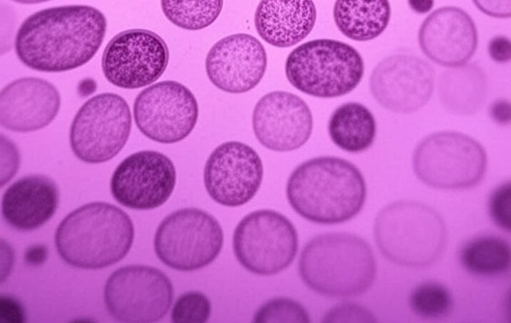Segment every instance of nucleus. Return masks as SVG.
I'll return each instance as SVG.
<instances>
[{
	"instance_id": "1",
	"label": "nucleus",
	"mask_w": 511,
	"mask_h": 323,
	"mask_svg": "<svg viewBox=\"0 0 511 323\" xmlns=\"http://www.w3.org/2000/svg\"><path fill=\"white\" fill-rule=\"evenodd\" d=\"M107 19L89 5H64L44 9L28 16L16 34L14 48L26 67L60 72L88 62L99 49Z\"/></svg>"
},
{
	"instance_id": "2",
	"label": "nucleus",
	"mask_w": 511,
	"mask_h": 323,
	"mask_svg": "<svg viewBox=\"0 0 511 323\" xmlns=\"http://www.w3.org/2000/svg\"><path fill=\"white\" fill-rule=\"evenodd\" d=\"M286 197L301 217L320 224L350 220L362 209L366 184L352 163L335 156H320L298 165L289 175Z\"/></svg>"
},
{
	"instance_id": "3",
	"label": "nucleus",
	"mask_w": 511,
	"mask_h": 323,
	"mask_svg": "<svg viewBox=\"0 0 511 323\" xmlns=\"http://www.w3.org/2000/svg\"><path fill=\"white\" fill-rule=\"evenodd\" d=\"M134 238V227L122 209L104 202L84 204L59 224L55 244L61 258L82 269H100L123 259Z\"/></svg>"
},
{
	"instance_id": "4",
	"label": "nucleus",
	"mask_w": 511,
	"mask_h": 323,
	"mask_svg": "<svg viewBox=\"0 0 511 323\" xmlns=\"http://www.w3.org/2000/svg\"><path fill=\"white\" fill-rule=\"evenodd\" d=\"M303 282L328 297L358 296L372 285L377 263L370 246L349 233H328L311 239L298 260Z\"/></svg>"
},
{
	"instance_id": "5",
	"label": "nucleus",
	"mask_w": 511,
	"mask_h": 323,
	"mask_svg": "<svg viewBox=\"0 0 511 323\" xmlns=\"http://www.w3.org/2000/svg\"><path fill=\"white\" fill-rule=\"evenodd\" d=\"M374 236L386 258L409 268L435 262L444 251L447 238L444 221L434 209L407 200L391 203L377 214Z\"/></svg>"
},
{
	"instance_id": "6",
	"label": "nucleus",
	"mask_w": 511,
	"mask_h": 323,
	"mask_svg": "<svg viewBox=\"0 0 511 323\" xmlns=\"http://www.w3.org/2000/svg\"><path fill=\"white\" fill-rule=\"evenodd\" d=\"M365 65L350 45L333 39H314L295 48L285 63L290 84L308 95L334 98L353 91L360 82Z\"/></svg>"
},
{
	"instance_id": "7",
	"label": "nucleus",
	"mask_w": 511,
	"mask_h": 323,
	"mask_svg": "<svg viewBox=\"0 0 511 323\" xmlns=\"http://www.w3.org/2000/svg\"><path fill=\"white\" fill-rule=\"evenodd\" d=\"M412 166L416 177L429 187L464 190L483 180L487 155L483 146L472 137L456 131H441L418 143Z\"/></svg>"
},
{
	"instance_id": "8",
	"label": "nucleus",
	"mask_w": 511,
	"mask_h": 323,
	"mask_svg": "<svg viewBox=\"0 0 511 323\" xmlns=\"http://www.w3.org/2000/svg\"><path fill=\"white\" fill-rule=\"evenodd\" d=\"M223 244V231L217 220L197 208H184L165 217L154 236V250L166 265L192 271L210 264Z\"/></svg>"
},
{
	"instance_id": "9",
	"label": "nucleus",
	"mask_w": 511,
	"mask_h": 323,
	"mask_svg": "<svg viewBox=\"0 0 511 323\" xmlns=\"http://www.w3.org/2000/svg\"><path fill=\"white\" fill-rule=\"evenodd\" d=\"M232 246L237 260L246 270L259 275H272L294 261L298 248V234L282 214L259 209L238 223Z\"/></svg>"
},
{
	"instance_id": "10",
	"label": "nucleus",
	"mask_w": 511,
	"mask_h": 323,
	"mask_svg": "<svg viewBox=\"0 0 511 323\" xmlns=\"http://www.w3.org/2000/svg\"><path fill=\"white\" fill-rule=\"evenodd\" d=\"M131 128V114L126 100L114 93L99 94L75 114L70 129V147L85 163H104L122 150Z\"/></svg>"
},
{
	"instance_id": "11",
	"label": "nucleus",
	"mask_w": 511,
	"mask_h": 323,
	"mask_svg": "<svg viewBox=\"0 0 511 323\" xmlns=\"http://www.w3.org/2000/svg\"><path fill=\"white\" fill-rule=\"evenodd\" d=\"M173 288L160 270L130 265L114 271L106 281L104 300L116 320L127 323H151L163 319L172 304Z\"/></svg>"
},
{
	"instance_id": "12",
	"label": "nucleus",
	"mask_w": 511,
	"mask_h": 323,
	"mask_svg": "<svg viewBox=\"0 0 511 323\" xmlns=\"http://www.w3.org/2000/svg\"><path fill=\"white\" fill-rule=\"evenodd\" d=\"M168 60V48L161 36L147 29L132 28L117 33L107 44L102 70L113 85L133 89L159 79Z\"/></svg>"
},
{
	"instance_id": "13",
	"label": "nucleus",
	"mask_w": 511,
	"mask_h": 323,
	"mask_svg": "<svg viewBox=\"0 0 511 323\" xmlns=\"http://www.w3.org/2000/svg\"><path fill=\"white\" fill-rule=\"evenodd\" d=\"M133 114L139 131L161 143L185 139L198 118V102L183 84L165 80L143 89L136 97Z\"/></svg>"
},
{
	"instance_id": "14",
	"label": "nucleus",
	"mask_w": 511,
	"mask_h": 323,
	"mask_svg": "<svg viewBox=\"0 0 511 323\" xmlns=\"http://www.w3.org/2000/svg\"><path fill=\"white\" fill-rule=\"evenodd\" d=\"M176 182V168L168 157L155 150H141L117 165L111 177L110 191L120 204L149 210L168 199Z\"/></svg>"
},
{
	"instance_id": "15",
	"label": "nucleus",
	"mask_w": 511,
	"mask_h": 323,
	"mask_svg": "<svg viewBox=\"0 0 511 323\" xmlns=\"http://www.w3.org/2000/svg\"><path fill=\"white\" fill-rule=\"evenodd\" d=\"M263 164L258 153L240 141H226L210 154L204 168L207 192L217 203L242 206L258 192L263 179Z\"/></svg>"
},
{
	"instance_id": "16",
	"label": "nucleus",
	"mask_w": 511,
	"mask_h": 323,
	"mask_svg": "<svg viewBox=\"0 0 511 323\" xmlns=\"http://www.w3.org/2000/svg\"><path fill=\"white\" fill-rule=\"evenodd\" d=\"M434 81V70L427 62L416 56L399 54L384 58L375 67L370 89L384 109L409 114L428 103Z\"/></svg>"
},
{
	"instance_id": "17",
	"label": "nucleus",
	"mask_w": 511,
	"mask_h": 323,
	"mask_svg": "<svg viewBox=\"0 0 511 323\" xmlns=\"http://www.w3.org/2000/svg\"><path fill=\"white\" fill-rule=\"evenodd\" d=\"M252 128L264 148L289 152L303 146L313 130V116L308 105L298 96L274 91L262 97L252 114Z\"/></svg>"
},
{
	"instance_id": "18",
	"label": "nucleus",
	"mask_w": 511,
	"mask_h": 323,
	"mask_svg": "<svg viewBox=\"0 0 511 323\" xmlns=\"http://www.w3.org/2000/svg\"><path fill=\"white\" fill-rule=\"evenodd\" d=\"M267 55L262 43L248 33H235L217 41L208 51L205 71L219 89L240 94L254 89L267 70Z\"/></svg>"
},
{
	"instance_id": "19",
	"label": "nucleus",
	"mask_w": 511,
	"mask_h": 323,
	"mask_svg": "<svg viewBox=\"0 0 511 323\" xmlns=\"http://www.w3.org/2000/svg\"><path fill=\"white\" fill-rule=\"evenodd\" d=\"M419 47L431 61L456 67L466 65L475 54L478 35L470 16L461 8L443 6L431 13L418 33Z\"/></svg>"
},
{
	"instance_id": "20",
	"label": "nucleus",
	"mask_w": 511,
	"mask_h": 323,
	"mask_svg": "<svg viewBox=\"0 0 511 323\" xmlns=\"http://www.w3.org/2000/svg\"><path fill=\"white\" fill-rule=\"evenodd\" d=\"M57 88L38 77L16 80L1 91L0 124L9 131H35L50 124L60 107Z\"/></svg>"
},
{
	"instance_id": "21",
	"label": "nucleus",
	"mask_w": 511,
	"mask_h": 323,
	"mask_svg": "<svg viewBox=\"0 0 511 323\" xmlns=\"http://www.w3.org/2000/svg\"><path fill=\"white\" fill-rule=\"evenodd\" d=\"M59 202L56 184L41 175L24 176L12 183L1 199L4 219L13 228L31 231L45 224Z\"/></svg>"
},
{
	"instance_id": "22",
	"label": "nucleus",
	"mask_w": 511,
	"mask_h": 323,
	"mask_svg": "<svg viewBox=\"0 0 511 323\" xmlns=\"http://www.w3.org/2000/svg\"><path fill=\"white\" fill-rule=\"evenodd\" d=\"M316 16L313 0H261L254 22L262 40L284 48L306 38L315 26Z\"/></svg>"
},
{
	"instance_id": "23",
	"label": "nucleus",
	"mask_w": 511,
	"mask_h": 323,
	"mask_svg": "<svg viewBox=\"0 0 511 323\" xmlns=\"http://www.w3.org/2000/svg\"><path fill=\"white\" fill-rule=\"evenodd\" d=\"M333 15L340 32L355 41H368L387 28L391 7L389 0H335Z\"/></svg>"
},
{
	"instance_id": "24",
	"label": "nucleus",
	"mask_w": 511,
	"mask_h": 323,
	"mask_svg": "<svg viewBox=\"0 0 511 323\" xmlns=\"http://www.w3.org/2000/svg\"><path fill=\"white\" fill-rule=\"evenodd\" d=\"M441 77L439 99L450 112L470 115L477 112L487 96L485 78L480 70L473 65L451 67Z\"/></svg>"
},
{
	"instance_id": "25",
	"label": "nucleus",
	"mask_w": 511,
	"mask_h": 323,
	"mask_svg": "<svg viewBox=\"0 0 511 323\" xmlns=\"http://www.w3.org/2000/svg\"><path fill=\"white\" fill-rule=\"evenodd\" d=\"M328 131L333 143L349 153H360L372 146L377 133L372 112L358 102H347L335 109Z\"/></svg>"
},
{
	"instance_id": "26",
	"label": "nucleus",
	"mask_w": 511,
	"mask_h": 323,
	"mask_svg": "<svg viewBox=\"0 0 511 323\" xmlns=\"http://www.w3.org/2000/svg\"><path fill=\"white\" fill-rule=\"evenodd\" d=\"M458 258L462 266L473 275L497 276L510 268V246L499 236H481L466 242L461 247Z\"/></svg>"
},
{
	"instance_id": "27",
	"label": "nucleus",
	"mask_w": 511,
	"mask_h": 323,
	"mask_svg": "<svg viewBox=\"0 0 511 323\" xmlns=\"http://www.w3.org/2000/svg\"><path fill=\"white\" fill-rule=\"evenodd\" d=\"M223 0H161L165 17L176 26L198 31L210 26L220 14Z\"/></svg>"
},
{
	"instance_id": "28",
	"label": "nucleus",
	"mask_w": 511,
	"mask_h": 323,
	"mask_svg": "<svg viewBox=\"0 0 511 323\" xmlns=\"http://www.w3.org/2000/svg\"><path fill=\"white\" fill-rule=\"evenodd\" d=\"M409 304L416 315L425 319H440L453 308L449 290L442 284L427 281L416 286L410 293Z\"/></svg>"
},
{
	"instance_id": "29",
	"label": "nucleus",
	"mask_w": 511,
	"mask_h": 323,
	"mask_svg": "<svg viewBox=\"0 0 511 323\" xmlns=\"http://www.w3.org/2000/svg\"><path fill=\"white\" fill-rule=\"evenodd\" d=\"M310 317L304 307L298 301L288 297H276L262 305L255 312L253 322H310Z\"/></svg>"
},
{
	"instance_id": "30",
	"label": "nucleus",
	"mask_w": 511,
	"mask_h": 323,
	"mask_svg": "<svg viewBox=\"0 0 511 323\" xmlns=\"http://www.w3.org/2000/svg\"><path fill=\"white\" fill-rule=\"evenodd\" d=\"M210 313L208 298L200 292L189 291L176 300L171 311V320L175 323H204Z\"/></svg>"
},
{
	"instance_id": "31",
	"label": "nucleus",
	"mask_w": 511,
	"mask_h": 323,
	"mask_svg": "<svg viewBox=\"0 0 511 323\" xmlns=\"http://www.w3.org/2000/svg\"><path fill=\"white\" fill-rule=\"evenodd\" d=\"M488 212L493 221L502 229H511V185L506 182L496 187L488 200Z\"/></svg>"
},
{
	"instance_id": "32",
	"label": "nucleus",
	"mask_w": 511,
	"mask_h": 323,
	"mask_svg": "<svg viewBox=\"0 0 511 323\" xmlns=\"http://www.w3.org/2000/svg\"><path fill=\"white\" fill-rule=\"evenodd\" d=\"M324 322H375L374 315L362 306L347 303L330 309L324 316Z\"/></svg>"
},
{
	"instance_id": "33",
	"label": "nucleus",
	"mask_w": 511,
	"mask_h": 323,
	"mask_svg": "<svg viewBox=\"0 0 511 323\" xmlns=\"http://www.w3.org/2000/svg\"><path fill=\"white\" fill-rule=\"evenodd\" d=\"M475 7L485 15L496 18L511 16V0H472Z\"/></svg>"
},
{
	"instance_id": "34",
	"label": "nucleus",
	"mask_w": 511,
	"mask_h": 323,
	"mask_svg": "<svg viewBox=\"0 0 511 323\" xmlns=\"http://www.w3.org/2000/svg\"><path fill=\"white\" fill-rule=\"evenodd\" d=\"M488 54L496 62L505 63L511 58L510 40L506 36L497 35L493 38L488 43Z\"/></svg>"
},
{
	"instance_id": "35",
	"label": "nucleus",
	"mask_w": 511,
	"mask_h": 323,
	"mask_svg": "<svg viewBox=\"0 0 511 323\" xmlns=\"http://www.w3.org/2000/svg\"><path fill=\"white\" fill-rule=\"evenodd\" d=\"M0 317L6 322H23L24 312L20 303L9 296H1Z\"/></svg>"
},
{
	"instance_id": "36",
	"label": "nucleus",
	"mask_w": 511,
	"mask_h": 323,
	"mask_svg": "<svg viewBox=\"0 0 511 323\" xmlns=\"http://www.w3.org/2000/svg\"><path fill=\"white\" fill-rule=\"evenodd\" d=\"M490 114L497 122L507 124L510 119V103L502 100L494 102L490 107Z\"/></svg>"
},
{
	"instance_id": "37",
	"label": "nucleus",
	"mask_w": 511,
	"mask_h": 323,
	"mask_svg": "<svg viewBox=\"0 0 511 323\" xmlns=\"http://www.w3.org/2000/svg\"><path fill=\"white\" fill-rule=\"evenodd\" d=\"M410 9L419 14L430 11L434 4V0H407Z\"/></svg>"
},
{
	"instance_id": "38",
	"label": "nucleus",
	"mask_w": 511,
	"mask_h": 323,
	"mask_svg": "<svg viewBox=\"0 0 511 323\" xmlns=\"http://www.w3.org/2000/svg\"><path fill=\"white\" fill-rule=\"evenodd\" d=\"M11 1L18 3V4H36L49 1L51 0H11Z\"/></svg>"
}]
</instances>
